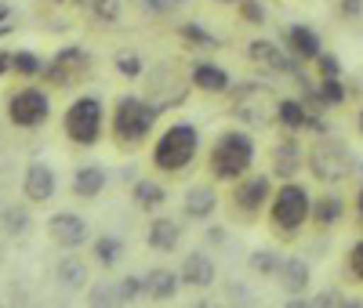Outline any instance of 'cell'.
Segmentation results:
<instances>
[{"label": "cell", "mask_w": 363, "mask_h": 308, "mask_svg": "<svg viewBox=\"0 0 363 308\" xmlns=\"http://www.w3.org/2000/svg\"><path fill=\"white\" fill-rule=\"evenodd\" d=\"M301 164H306V152H301V145L294 138H284L277 149H272V174H277V178L291 181Z\"/></svg>", "instance_id": "cell-14"}, {"label": "cell", "mask_w": 363, "mask_h": 308, "mask_svg": "<svg viewBox=\"0 0 363 308\" xmlns=\"http://www.w3.org/2000/svg\"><path fill=\"white\" fill-rule=\"evenodd\" d=\"M338 15H342V18H359V15H363V0H342Z\"/></svg>", "instance_id": "cell-39"}, {"label": "cell", "mask_w": 363, "mask_h": 308, "mask_svg": "<svg viewBox=\"0 0 363 308\" xmlns=\"http://www.w3.org/2000/svg\"><path fill=\"white\" fill-rule=\"evenodd\" d=\"M218 4H244V0H218Z\"/></svg>", "instance_id": "cell-45"}, {"label": "cell", "mask_w": 363, "mask_h": 308, "mask_svg": "<svg viewBox=\"0 0 363 308\" xmlns=\"http://www.w3.org/2000/svg\"><path fill=\"white\" fill-rule=\"evenodd\" d=\"M48 116H51V102H48V95L40 87H26V91H18V95H11V102H8V120L15 123V127L37 131V127L48 123Z\"/></svg>", "instance_id": "cell-7"}, {"label": "cell", "mask_w": 363, "mask_h": 308, "mask_svg": "<svg viewBox=\"0 0 363 308\" xmlns=\"http://www.w3.org/2000/svg\"><path fill=\"white\" fill-rule=\"evenodd\" d=\"M116 69L135 80V76H142V58H138L135 51H120V55H116Z\"/></svg>", "instance_id": "cell-35"}, {"label": "cell", "mask_w": 363, "mask_h": 308, "mask_svg": "<svg viewBox=\"0 0 363 308\" xmlns=\"http://www.w3.org/2000/svg\"><path fill=\"white\" fill-rule=\"evenodd\" d=\"M0 222L8 225L11 236H18V232L26 229V222H29V214H26L22 207H8V210H0Z\"/></svg>", "instance_id": "cell-34"}, {"label": "cell", "mask_w": 363, "mask_h": 308, "mask_svg": "<svg viewBox=\"0 0 363 308\" xmlns=\"http://www.w3.org/2000/svg\"><path fill=\"white\" fill-rule=\"evenodd\" d=\"M352 203H356V218L363 222V185H359V189H356V200H352Z\"/></svg>", "instance_id": "cell-42"}, {"label": "cell", "mask_w": 363, "mask_h": 308, "mask_svg": "<svg viewBox=\"0 0 363 308\" xmlns=\"http://www.w3.org/2000/svg\"><path fill=\"white\" fill-rule=\"evenodd\" d=\"M272 196V185H269V178L265 174H258V178H240V185L233 189V207L244 214V218H255V214L262 210V203Z\"/></svg>", "instance_id": "cell-9"}, {"label": "cell", "mask_w": 363, "mask_h": 308, "mask_svg": "<svg viewBox=\"0 0 363 308\" xmlns=\"http://www.w3.org/2000/svg\"><path fill=\"white\" fill-rule=\"evenodd\" d=\"M84 69H87V55L77 51V47H69L62 55H55L51 66H44V76L51 84H58V87H66V84H77L84 76Z\"/></svg>", "instance_id": "cell-11"}, {"label": "cell", "mask_w": 363, "mask_h": 308, "mask_svg": "<svg viewBox=\"0 0 363 308\" xmlns=\"http://www.w3.org/2000/svg\"><path fill=\"white\" fill-rule=\"evenodd\" d=\"M8 15H11V8H8V4H0V22H4Z\"/></svg>", "instance_id": "cell-43"}, {"label": "cell", "mask_w": 363, "mask_h": 308, "mask_svg": "<svg viewBox=\"0 0 363 308\" xmlns=\"http://www.w3.org/2000/svg\"><path fill=\"white\" fill-rule=\"evenodd\" d=\"M316 95H320V105H342L349 98V91L338 76H323L320 87H316Z\"/></svg>", "instance_id": "cell-28"}, {"label": "cell", "mask_w": 363, "mask_h": 308, "mask_svg": "<svg viewBox=\"0 0 363 308\" xmlns=\"http://www.w3.org/2000/svg\"><path fill=\"white\" fill-rule=\"evenodd\" d=\"M215 207H218V196H215L211 185H193V189L186 193V214L189 218H211Z\"/></svg>", "instance_id": "cell-25"}, {"label": "cell", "mask_w": 363, "mask_h": 308, "mask_svg": "<svg viewBox=\"0 0 363 308\" xmlns=\"http://www.w3.org/2000/svg\"><path fill=\"white\" fill-rule=\"evenodd\" d=\"M356 131L363 135V109H359V116H356Z\"/></svg>", "instance_id": "cell-44"}, {"label": "cell", "mask_w": 363, "mask_h": 308, "mask_svg": "<svg viewBox=\"0 0 363 308\" xmlns=\"http://www.w3.org/2000/svg\"><path fill=\"white\" fill-rule=\"evenodd\" d=\"M102 189H106V171H102L99 164L77 167V174H73V193H77L80 200H95Z\"/></svg>", "instance_id": "cell-23"}, {"label": "cell", "mask_w": 363, "mask_h": 308, "mask_svg": "<svg viewBox=\"0 0 363 308\" xmlns=\"http://www.w3.org/2000/svg\"><path fill=\"white\" fill-rule=\"evenodd\" d=\"M182 37H186V40H196V44H207V47H215V44H218L211 33H203L200 25H182Z\"/></svg>", "instance_id": "cell-37"}, {"label": "cell", "mask_w": 363, "mask_h": 308, "mask_svg": "<svg viewBox=\"0 0 363 308\" xmlns=\"http://www.w3.org/2000/svg\"><path fill=\"white\" fill-rule=\"evenodd\" d=\"M142 294H145V280H142V275H128V280L116 287V297L120 301H138Z\"/></svg>", "instance_id": "cell-32"}, {"label": "cell", "mask_w": 363, "mask_h": 308, "mask_svg": "<svg viewBox=\"0 0 363 308\" xmlns=\"http://www.w3.org/2000/svg\"><path fill=\"white\" fill-rule=\"evenodd\" d=\"M91 304H116V287H95V294H87Z\"/></svg>", "instance_id": "cell-38"}, {"label": "cell", "mask_w": 363, "mask_h": 308, "mask_svg": "<svg viewBox=\"0 0 363 308\" xmlns=\"http://www.w3.org/2000/svg\"><path fill=\"white\" fill-rule=\"evenodd\" d=\"M48 232H51V239L58 243V246H69V251H77V246H84L87 243V222L80 218V214H69V210H62V214H55V218L48 222Z\"/></svg>", "instance_id": "cell-10"}, {"label": "cell", "mask_w": 363, "mask_h": 308, "mask_svg": "<svg viewBox=\"0 0 363 308\" xmlns=\"http://www.w3.org/2000/svg\"><path fill=\"white\" fill-rule=\"evenodd\" d=\"M277 120H280V127H284V131H306V127L323 131V123H316L313 113L301 105L298 98H280V105H277Z\"/></svg>", "instance_id": "cell-15"}, {"label": "cell", "mask_w": 363, "mask_h": 308, "mask_svg": "<svg viewBox=\"0 0 363 308\" xmlns=\"http://www.w3.org/2000/svg\"><path fill=\"white\" fill-rule=\"evenodd\" d=\"M160 109L145 98H135V95H124L116 105H113V138L124 142V145H138L149 131H153Z\"/></svg>", "instance_id": "cell-3"}, {"label": "cell", "mask_w": 363, "mask_h": 308, "mask_svg": "<svg viewBox=\"0 0 363 308\" xmlns=\"http://www.w3.org/2000/svg\"><path fill=\"white\" fill-rule=\"evenodd\" d=\"M178 275H182V283L203 290V287L215 283V261H211L207 254H200V251H193L186 261H182V272Z\"/></svg>", "instance_id": "cell-16"}, {"label": "cell", "mask_w": 363, "mask_h": 308, "mask_svg": "<svg viewBox=\"0 0 363 308\" xmlns=\"http://www.w3.org/2000/svg\"><path fill=\"white\" fill-rule=\"evenodd\" d=\"M196 145H200V135L196 127H189V123H174V127H167L160 135V142L153 145V164L160 171H186L196 156Z\"/></svg>", "instance_id": "cell-4"}, {"label": "cell", "mask_w": 363, "mask_h": 308, "mask_svg": "<svg viewBox=\"0 0 363 308\" xmlns=\"http://www.w3.org/2000/svg\"><path fill=\"white\" fill-rule=\"evenodd\" d=\"M91 15L99 22H116L120 18V0H91Z\"/></svg>", "instance_id": "cell-33"}, {"label": "cell", "mask_w": 363, "mask_h": 308, "mask_svg": "<svg viewBox=\"0 0 363 308\" xmlns=\"http://www.w3.org/2000/svg\"><path fill=\"white\" fill-rule=\"evenodd\" d=\"M247 55H251V62H262V66H269V69H277V73H294V62L272 44V40H251L247 44Z\"/></svg>", "instance_id": "cell-19"}, {"label": "cell", "mask_w": 363, "mask_h": 308, "mask_svg": "<svg viewBox=\"0 0 363 308\" xmlns=\"http://www.w3.org/2000/svg\"><path fill=\"white\" fill-rule=\"evenodd\" d=\"M193 87L207 91V95H222V91H229V73L211 62H193Z\"/></svg>", "instance_id": "cell-22"}, {"label": "cell", "mask_w": 363, "mask_h": 308, "mask_svg": "<svg viewBox=\"0 0 363 308\" xmlns=\"http://www.w3.org/2000/svg\"><path fill=\"white\" fill-rule=\"evenodd\" d=\"M342 218H345V200H342V196L327 193V196L313 200V218H309V222H313L316 229H335Z\"/></svg>", "instance_id": "cell-20"}, {"label": "cell", "mask_w": 363, "mask_h": 308, "mask_svg": "<svg viewBox=\"0 0 363 308\" xmlns=\"http://www.w3.org/2000/svg\"><path fill=\"white\" fill-rule=\"evenodd\" d=\"M280 283H284V290L294 297V294H306L309 290V283H313V272H309V265L301 261V258H287V261H280Z\"/></svg>", "instance_id": "cell-17"}, {"label": "cell", "mask_w": 363, "mask_h": 308, "mask_svg": "<svg viewBox=\"0 0 363 308\" xmlns=\"http://www.w3.org/2000/svg\"><path fill=\"white\" fill-rule=\"evenodd\" d=\"M66 138L77 145H95L102 135V102L95 95H80L69 109H66Z\"/></svg>", "instance_id": "cell-5"}, {"label": "cell", "mask_w": 363, "mask_h": 308, "mask_svg": "<svg viewBox=\"0 0 363 308\" xmlns=\"http://www.w3.org/2000/svg\"><path fill=\"white\" fill-rule=\"evenodd\" d=\"M277 105H280V98H272L269 87L244 84V87L236 91V98H233V116L251 123V127H265L269 116H277Z\"/></svg>", "instance_id": "cell-6"}, {"label": "cell", "mask_w": 363, "mask_h": 308, "mask_svg": "<svg viewBox=\"0 0 363 308\" xmlns=\"http://www.w3.org/2000/svg\"><path fill=\"white\" fill-rule=\"evenodd\" d=\"M244 18H251V22H258V25H262V18H265V11H262L258 4H251V0H244Z\"/></svg>", "instance_id": "cell-40"}, {"label": "cell", "mask_w": 363, "mask_h": 308, "mask_svg": "<svg viewBox=\"0 0 363 308\" xmlns=\"http://www.w3.org/2000/svg\"><path fill=\"white\" fill-rule=\"evenodd\" d=\"M55 283L62 290H69V294L84 290L87 287V261L84 258H62L58 268H55Z\"/></svg>", "instance_id": "cell-21"}, {"label": "cell", "mask_w": 363, "mask_h": 308, "mask_svg": "<svg viewBox=\"0 0 363 308\" xmlns=\"http://www.w3.org/2000/svg\"><path fill=\"white\" fill-rule=\"evenodd\" d=\"M306 164H309L316 181H342V178H349V167H352L342 142H316L313 152L306 156Z\"/></svg>", "instance_id": "cell-8"}, {"label": "cell", "mask_w": 363, "mask_h": 308, "mask_svg": "<svg viewBox=\"0 0 363 308\" xmlns=\"http://www.w3.org/2000/svg\"><path fill=\"white\" fill-rule=\"evenodd\" d=\"M15 69H18L22 76H40V73H44V58H40L37 51H18V55H15Z\"/></svg>", "instance_id": "cell-29"}, {"label": "cell", "mask_w": 363, "mask_h": 308, "mask_svg": "<svg viewBox=\"0 0 363 308\" xmlns=\"http://www.w3.org/2000/svg\"><path fill=\"white\" fill-rule=\"evenodd\" d=\"M178 283H182V275H174L171 268L145 272V294L153 297V301H171L178 294Z\"/></svg>", "instance_id": "cell-24"}, {"label": "cell", "mask_w": 363, "mask_h": 308, "mask_svg": "<svg viewBox=\"0 0 363 308\" xmlns=\"http://www.w3.org/2000/svg\"><path fill=\"white\" fill-rule=\"evenodd\" d=\"M345 272L352 275L356 283H363V236L349 246V254H345Z\"/></svg>", "instance_id": "cell-31"}, {"label": "cell", "mask_w": 363, "mask_h": 308, "mask_svg": "<svg viewBox=\"0 0 363 308\" xmlns=\"http://www.w3.org/2000/svg\"><path fill=\"white\" fill-rule=\"evenodd\" d=\"M284 44L291 47V58H301V62H316L323 55V40L309 25H287L284 29Z\"/></svg>", "instance_id": "cell-13"}, {"label": "cell", "mask_w": 363, "mask_h": 308, "mask_svg": "<svg viewBox=\"0 0 363 308\" xmlns=\"http://www.w3.org/2000/svg\"><path fill=\"white\" fill-rule=\"evenodd\" d=\"M251 272H258V275H277V272H280V258L272 254V251H255V254H251Z\"/></svg>", "instance_id": "cell-30"}, {"label": "cell", "mask_w": 363, "mask_h": 308, "mask_svg": "<svg viewBox=\"0 0 363 308\" xmlns=\"http://www.w3.org/2000/svg\"><path fill=\"white\" fill-rule=\"evenodd\" d=\"M178 239H182V229L174 225V218H153L149 229H145V243L153 246V251H160V254L174 251Z\"/></svg>", "instance_id": "cell-18"}, {"label": "cell", "mask_w": 363, "mask_h": 308, "mask_svg": "<svg viewBox=\"0 0 363 308\" xmlns=\"http://www.w3.org/2000/svg\"><path fill=\"white\" fill-rule=\"evenodd\" d=\"M8 69H15V55H8V51H0V76H4Z\"/></svg>", "instance_id": "cell-41"}, {"label": "cell", "mask_w": 363, "mask_h": 308, "mask_svg": "<svg viewBox=\"0 0 363 308\" xmlns=\"http://www.w3.org/2000/svg\"><path fill=\"white\" fill-rule=\"evenodd\" d=\"M255 164V142L247 131H222L215 149H211V174L218 181H240Z\"/></svg>", "instance_id": "cell-1"}, {"label": "cell", "mask_w": 363, "mask_h": 308, "mask_svg": "<svg viewBox=\"0 0 363 308\" xmlns=\"http://www.w3.org/2000/svg\"><path fill=\"white\" fill-rule=\"evenodd\" d=\"M131 200H135L142 210H160V207L167 203V193L160 189L153 178H138L135 189H131Z\"/></svg>", "instance_id": "cell-26"}, {"label": "cell", "mask_w": 363, "mask_h": 308, "mask_svg": "<svg viewBox=\"0 0 363 308\" xmlns=\"http://www.w3.org/2000/svg\"><path fill=\"white\" fill-rule=\"evenodd\" d=\"M55 174H51V167L48 164H29L26 167V174H22V196L29 200V203H48L51 196H55Z\"/></svg>", "instance_id": "cell-12"}, {"label": "cell", "mask_w": 363, "mask_h": 308, "mask_svg": "<svg viewBox=\"0 0 363 308\" xmlns=\"http://www.w3.org/2000/svg\"><path fill=\"white\" fill-rule=\"evenodd\" d=\"M313 218V196L306 185L284 181L269 203V222L272 229H280V236H298V229Z\"/></svg>", "instance_id": "cell-2"}, {"label": "cell", "mask_w": 363, "mask_h": 308, "mask_svg": "<svg viewBox=\"0 0 363 308\" xmlns=\"http://www.w3.org/2000/svg\"><path fill=\"white\" fill-rule=\"evenodd\" d=\"M120 258H124V243H120L116 236H99L95 239V261L102 268H113Z\"/></svg>", "instance_id": "cell-27"}, {"label": "cell", "mask_w": 363, "mask_h": 308, "mask_svg": "<svg viewBox=\"0 0 363 308\" xmlns=\"http://www.w3.org/2000/svg\"><path fill=\"white\" fill-rule=\"evenodd\" d=\"M316 69H320V80H323V76H342V62H338V55L323 51V55L316 58Z\"/></svg>", "instance_id": "cell-36"}]
</instances>
